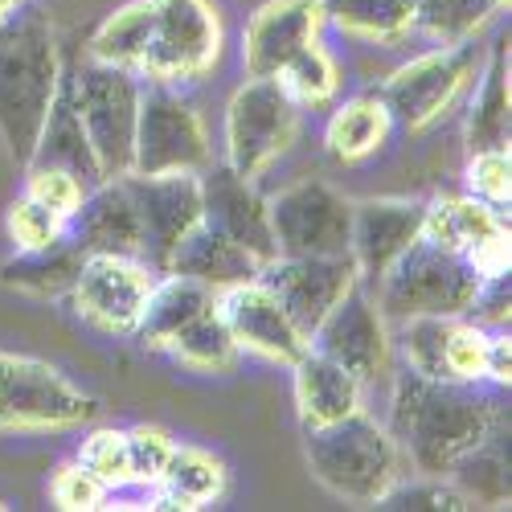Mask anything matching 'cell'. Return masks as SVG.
<instances>
[{
  "label": "cell",
  "instance_id": "6da1fadb",
  "mask_svg": "<svg viewBox=\"0 0 512 512\" xmlns=\"http://www.w3.org/2000/svg\"><path fill=\"white\" fill-rule=\"evenodd\" d=\"M390 394V426L414 476H447L451 467L480 447L492 431L508 426L504 406L484 386L435 381L414 369H398Z\"/></svg>",
  "mask_w": 512,
  "mask_h": 512
},
{
  "label": "cell",
  "instance_id": "7a4b0ae2",
  "mask_svg": "<svg viewBox=\"0 0 512 512\" xmlns=\"http://www.w3.org/2000/svg\"><path fill=\"white\" fill-rule=\"evenodd\" d=\"M62 54L46 17L13 13L0 29V144L25 168L62 87Z\"/></svg>",
  "mask_w": 512,
  "mask_h": 512
},
{
  "label": "cell",
  "instance_id": "3957f363",
  "mask_svg": "<svg viewBox=\"0 0 512 512\" xmlns=\"http://www.w3.org/2000/svg\"><path fill=\"white\" fill-rule=\"evenodd\" d=\"M304 459L312 476L345 504H377L410 472L394 435L365 410L304 431Z\"/></svg>",
  "mask_w": 512,
  "mask_h": 512
},
{
  "label": "cell",
  "instance_id": "277c9868",
  "mask_svg": "<svg viewBox=\"0 0 512 512\" xmlns=\"http://www.w3.org/2000/svg\"><path fill=\"white\" fill-rule=\"evenodd\" d=\"M484 283L488 279H480L463 254L443 250L431 238H418L381 275V283L373 287V300L390 324H402L414 316H467Z\"/></svg>",
  "mask_w": 512,
  "mask_h": 512
},
{
  "label": "cell",
  "instance_id": "5b68a950",
  "mask_svg": "<svg viewBox=\"0 0 512 512\" xmlns=\"http://www.w3.org/2000/svg\"><path fill=\"white\" fill-rule=\"evenodd\" d=\"M99 418V398L82 394L50 361L0 353V435H58Z\"/></svg>",
  "mask_w": 512,
  "mask_h": 512
},
{
  "label": "cell",
  "instance_id": "8992f818",
  "mask_svg": "<svg viewBox=\"0 0 512 512\" xmlns=\"http://www.w3.org/2000/svg\"><path fill=\"white\" fill-rule=\"evenodd\" d=\"M144 78L119 66H103L87 58L70 70V95L82 119V132L95 152L99 177L115 181L132 173V144H136V115H140Z\"/></svg>",
  "mask_w": 512,
  "mask_h": 512
},
{
  "label": "cell",
  "instance_id": "52a82bcc",
  "mask_svg": "<svg viewBox=\"0 0 512 512\" xmlns=\"http://www.w3.org/2000/svg\"><path fill=\"white\" fill-rule=\"evenodd\" d=\"M226 29L213 0H152V37L140 66L144 82L189 87L222 62Z\"/></svg>",
  "mask_w": 512,
  "mask_h": 512
},
{
  "label": "cell",
  "instance_id": "ba28073f",
  "mask_svg": "<svg viewBox=\"0 0 512 512\" xmlns=\"http://www.w3.org/2000/svg\"><path fill=\"white\" fill-rule=\"evenodd\" d=\"M300 111L275 78H246L226 107V164L259 181L300 140Z\"/></svg>",
  "mask_w": 512,
  "mask_h": 512
},
{
  "label": "cell",
  "instance_id": "9c48e42d",
  "mask_svg": "<svg viewBox=\"0 0 512 512\" xmlns=\"http://www.w3.org/2000/svg\"><path fill=\"white\" fill-rule=\"evenodd\" d=\"M484 58L476 50V41H463V46H435L431 54H418L406 66H398L386 82L377 87L381 103H386L394 127L402 132H426L435 127L455 99L467 91V82L480 74Z\"/></svg>",
  "mask_w": 512,
  "mask_h": 512
},
{
  "label": "cell",
  "instance_id": "30bf717a",
  "mask_svg": "<svg viewBox=\"0 0 512 512\" xmlns=\"http://www.w3.org/2000/svg\"><path fill=\"white\" fill-rule=\"evenodd\" d=\"M213 164V148L205 123L193 103L177 87L144 82L140 115H136V144H132V173H205Z\"/></svg>",
  "mask_w": 512,
  "mask_h": 512
},
{
  "label": "cell",
  "instance_id": "8fae6325",
  "mask_svg": "<svg viewBox=\"0 0 512 512\" xmlns=\"http://www.w3.org/2000/svg\"><path fill=\"white\" fill-rule=\"evenodd\" d=\"M271 230L283 259H332L349 254L353 201L328 181H295L279 197H267Z\"/></svg>",
  "mask_w": 512,
  "mask_h": 512
},
{
  "label": "cell",
  "instance_id": "7c38bea8",
  "mask_svg": "<svg viewBox=\"0 0 512 512\" xmlns=\"http://www.w3.org/2000/svg\"><path fill=\"white\" fill-rule=\"evenodd\" d=\"M156 271L144 259H123V254H87L66 304L70 312L107 336H136L148 295L156 287Z\"/></svg>",
  "mask_w": 512,
  "mask_h": 512
},
{
  "label": "cell",
  "instance_id": "4fadbf2b",
  "mask_svg": "<svg viewBox=\"0 0 512 512\" xmlns=\"http://www.w3.org/2000/svg\"><path fill=\"white\" fill-rule=\"evenodd\" d=\"M488 345L492 328L472 316H414L398 324V349L406 369L435 381L488 386Z\"/></svg>",
  "mask_w": 512,
  "mask_h": 512
},
{
  "label": "cell",
  "instance_id": "5bb4252c",
  "mask_svg": "<svg viewBox=\"0 0 512 512\" xmlns=\"http://www.w3.org/2000/svg\"><path fill=\"white\" fill-rule=\"evenodd\" d=\"M308 349L332 357L336 365H345L361 386H377V381H386L394 373L390 320L381 316L373 291L365 283H357L345 300L320 320Z\"/></svg>",
  "mask_w": 512,
  "mask_h": 512
},
{
  "label": "cell",
  "instance_id": "9a60e30c",
  "mask_svg": "<svg viewBox=\"0 0 512 512\" xmlns=\"http://www.w3.org/2000/svg\"><path fill=\"white\" fill-rule=\"evenodd\" d=\"M132 205L140 213V234H144V263L164 275L181 238L201 222V173H127L123 177Z\"/></svg>",
  "mask_w": 512,
  "mask_h": 512
},
{
  "label": "cell",
  "instance_id": "2e32d148",
  "mask_svg": "<svg viewBox=\"0 0 512 512\" xmlns=\"http://www.w3.org/2000/svg\"><path fill=\"white\" fill-rule=\"evenodd\" d=\"M422 238H431L443 250L463 254L476 267L480 279H500L508 275V222L504 209H492L488 201L459 193V197H435L426 201L422 218Z\"/></svg>",
  "mask_w": 512,
  "mask_h": 512
},
{
  "label": "cell",
  "instance_id": "e0dca14e",
  "mask_svg": "<svg viewBox=\"0 0 512 512\" xmlns=\"http://www.w3.org/2000/svg\"><path fill=\"white\" fill-rule=\"evenodd\" d=\"M201 222L238 242L259 267H271L279 259L267 197L254 189V181L238 177L226 160H213L201 173Z\"/></svg>",
  "mask_w": 512,
  "mask_h": 512
},
{
  "label": "cell",
  "instance_id": "ac0fdd59",
  "mask_svg": "<svg viewBox=\"0 0 512 512\" xmlns=\"http://www.w3.org/2000/svg\"><path fill=\"white\" fill-rule=\"evenodd\" d=\"M259 279L271 287V295L283 304L291 324L308 340L320 328V320L345 300V295L361 283L357 263L349 254H332V259H279L259 271Z\"/></svg>",
  "mask_w": 512,
  "mask_h": 512
},
{
  "label": "cell",
  "instance_id": "d6986e66",
  "mask_svg": "<svg viewBox=\"0 0 512 512\" xmlns=\"http://www.w3.org/2000/svg\"><path fill=\"white\" fill-rule=\"evenodd\" d=\"M218 312L234 336V345L250 357H263L271 365L291 369L308 353V336L291 324V316L283 312V304L275 300L263 279L218 291Z\"/></svg>",
  "mask_w": 512,
  "mask_h": 512
},
{
  "label": "cell",
  "instance_id": "ffe728a7",
  "mask_svg": "<svg viewBox=\"0 0 512 512\" xmlns=\"http://www.w3.org/2000/svg\"><path fill=\"white\" fill-rule=\"evenodd\" d=\"M422 218H426V201H406V197H373L353 205L349 259L357 263V275L369 291L422 238Z\"/></svg>",
  "mask_w": 512,
  "mask_h": 512
},
{
  "label": "cell",
  "instance_id": "44dd1931",
  "mask_svg": "<svg viewBox=\"0 0 512 512\" xmlns=\"http://www.w3.org/2000/svg\"><path fill=\"white\" fill-rule=\"evenodd\" d=\"M320 25V0H267L259 5L242 33L246 78H275L295 50L316 41Z\"/></svg>",
  "mask_w": 512,
  "mask_h": 512
},
{
  "label": "cell",
  "instance_id": "7402d4cb",
  "mask_svg": "<svg viewBox=\"0 0 512 512\" xmlns=\"http://www.w3.org/2000/svg\"><path fill=\"white\" fill-rule=\"evenodd\" d=\"M70 238L82 246V254H123V259H144V234L140 213L132 205L123 177L99 181L82 197L78 213L70 218Z\"/></svg>",
  "mask_w": 512,
  "mask_h": 512
},
{
  "label": "cell",
  "instance_id": "603a6c76",
  "mask_svg": "<svg viewBox=\"0 0 512 512\" xmlns=\"http://www.w3.org/2000/svg\"><path fill=\"white\" fill-rule=\"evenodd\" d=\"M295 373V410H300V426L316 431V426H332L365 410V386L332 357L308 349L300 361L291 365Z\"/></svg>",
  "mask_w": 512,
  "mask_h": 512
},
{
  "label": "cell",
  "instance_id": "cb8c5ba5",
  "mask_svg": "<svg viewBox=\"0 0 512 512\" xmlns=\"http://www.w3.org/2000/svg\"><path fill=\"white\" fill-rule=\"evenodd\" d=\"M168 271L185 275V279H197V283H205V287H213V291H226V287H238V283L259 279L263 267L254 263L238 242H230L226 234L213 230L209 222H197V226L181 238V246H177V254H173V263H168Z\"/></svg>",
  "mask_w": 512,
  "mask_h": 512
},
{
  "label": "cell",
  "instance_id": "d4e9b609",
  "mask_svg": "<svg viewBox=\"0 0 512 512\" xmlns=\"http://www.w3.org/2000/svg\"><path fill=\"white\" fill-rule=\"evenodd\" d=\"M213 304H218V291H213V287L164 271L156 279L152 295H148V308H144V320L136 328V340H140L148 353H164L168 340H173L189 320H197L201 312H209Z\"/></svg>",
  "mask_w": 512,
  "mask_h": 512
},
{
  "label": "cell",
  "instance_id": "484cf974",
  "mask_svg": "<svg viewBox=\"0 0 512 512\" xmlns=\"http://www.w3.org/2000/svg\"><path fill=\"white\" fill-rule=\"evenodd\" d=\"M390 132H394V119H390L386 103H381L377 91H369V95L345 99L328 115V123H324V148L340 164H361L373 152L386 148Z\"/></svg>",
  "mask_w": 512,
  "mask_h": 512
},
{
  "label": "cell",
  "instance_id": "4316f807",
  "mask_svg": "<svg viewBox=\"0 0 512 512\" xmlns=\"http://www.w3.org/2000/svg\"><path fill=\"white\" fill-rule=\"evenodd\" d=\"M29 164H58V168H70V173L82 181V185H99V164H95V152L87 144V132H82V119H78V107H74V95H70V70L62 74V87L54 95V107L46 115V127L37 136V148H33V160Z\"/></svg>",
  "mask_w": 512,
  "mask_h": 512
},
{
  "label": "cell",
  "instance_id": "83f0119b",
  "mask_svg": "<svg viewBox=\"0 0 512 512\" xmlns=\"http://www.w3.org/2000/svg\"><path fill=\"white\" fill-rule=\"evenodd\" d=\"M82 263H87L82 246L74 238H62L46 250H17L13 259L0 263V283L21 295H33V300H66Z\"/></svg>",
  "mask_w": 512,
  "mask_h": 512
},
{
  "label": "cell",
  "instance_id": "f1b7e54d",
  "mask_svg": "<svg viewBox=\"0 0 512 512\" xmlns=\"http://www.w3.org/2000/svg\"><path fill=\"white\" fill-rule=\"evenodd\" d=\"M226 480H230L226 463L218 455L177 443V451H173V459H168L160 484L152 488V508H181V512L209 508L213 500H222Z\"/></svg>",
  "mask_w": 512,
  "mask_h": 512
},
{
  "label": "cell",
  "instance_id": "f546056e",
  "mask_svg": "<svg viewBox=\"0 0 512 512\" xmlns=\"http://www.w3.org/2000/svg\"><path fill=\"white\" fill-rule=\"evenodd\" d=\"M480 95L467 111V152H484V148H508L512 132V91H508V37H500L488 62L480 66Z\"/></svg>",
  "mask_w": 512,
  "mask_h": 512
},
{
  "label": "cell",
  "instance_id": "4dcf8cb0",
  "mask_svg": "<svg viewBox=\"0 0 512 512\" xmlns=\"http://www.w3.org/2000/svg\"><path fill=\"white\" fill-rule=\"evenodd\" d=\"M320 17L340 37L398 46L414 33V0H320Z\"/></svg>",
  "mask_w": 512,
  "mask_h": 512
},
{
  "label": "cell",
  "instance_id": "1f68e13d",
  "mask_svg": "<svg viewBox=\"0 0 512 512\" xmlns=\"http://www.w3.org/2000/svg\"><path fill=\"white\" fill-rule=\"evenodd\" d=\"M164 353L177 365L193 369V373H230L242 361V349L234 345V336L213 304L209 312H201L197 320H189L173 340L164 345Z\"/></svg>",
  "mask_w": 512,
  "mask_h": 512
},
{
  "label": "cell",
  "instance_id": "d6a6232c",
  "mask_svg": "<svg viewBox=\"0 0 512 512\" xmlns=\"http://www.w3.org/2000/svg\"><path fill=\"white\" fill-rule=\"evenodd\" d=\"M148 37H152V0H132V5L115 9L91 33V58L103 66L140 74L144 54H148Z\"/></svg>",
  "mask_w": 512,
  "mask_h": 512
},
{
  "label": "cell",
  "instance_id": "836d02e7",
  "mask_svg": "<svg viewBox=\"0 0 512 512\" xmlns=\"http://www.w3.org/2000/svg\"><path fill=\"white\" fill-rule=\"evenodd\" d=\"M504 5L496 0H414V33L431 37L435 46H463L476 41Z\"/></svg>",
  "mask_w": 512,
  "mask_h": 512
},
{
  "label": "cell",
  "instance_id": "e575fe53",
  "mask_svg": "<svg viewBox=\"0 0 512 512\" xmlns=\"http://www.w3.org/2000/svg\"><path fill=\"white\" fill-rule=\"evenodd\" d=\"M504 435L508 426L492 431L480 447L467 451L451 472L447 480L467 496V504H488V508H504L508 504V451H504Z\"/></svg>",
  "mask_w": 512,
  "mask_h": 512
},
{
  "label": "cell",
  "instance_id": "d590c367",
  "mask_svg": "<svg viewBox=\"0 0 512 512\" xmlns=\"http://www.w3.org/2000/svg\"><path fill=\"white\" fill-rule=\"evenodd\" d=\"M275 82L300 107H324L340 91V70H336V58L320 46V41H308L304 50H295L283 62V70L275 74Z\"/></svg>",
  "mask_w": 512,
  "mask_h": 512
},
{
  "label": "cell",
  "instance_id": "8d00e7d4",
  "mask_svg": "<svg viewBox=\"0 0 512 512\" xmlns=\"http://www.w3.org/2000/svg\"><path fill=\"white\" fill-rule=\"evenodd\" d=\"M78 463L107 488V492H123L132 488V455H127V431L115 426H99L82 439L78 447Z\"/></svg>",
  "mask_w": 512,
  "mask_h": 512
},
{
  "label": "cell",
  "instance_id": "74e56055",
  "mask_svg": "<svg viewBox=\"0 0 512 512\" xmlns=\"http://www.w3.org/2000/svg\"><path fill=\"white\" fill-rule=\"evenodd\" d=\"M377 508H390V512H463L472 504H467V496L447 476H414L410 472L377 500Z\"/></svg>",
  "mask_w": 512,
  "mask_h": 512
},
{
  "label": "cell",
  "instance_id": "f35d334b",
  "mask_svg": "<svg viewBox=\"0 0 512 512\" xmlns=\"http://www.w3.org/2000/svg\"><path fill=\"white\" fill-rule=\"evenodd\" d=\"M5 230H9L13 250H46V246H58L62 238H70V222L58 218L54 209L29 201L25 193L5 209Z\"/></svg>",
  "mask_w": 512,
  "mask_h": 512
},
{
  "label": "cell",
  "instance_id": "ab89813d",
  "mask_svg": "<svg viewBox=\"0 0 512 512\" xmlns=\"http://www.w3.org/2000/svg\"><path fill=\"white\" fill-rule=\"evenodd\" d=\"M91 193V185H82L70 168H58V164H25V197L54 209L58 218H74L82 197Z\"/></svg>",
  "mask_w": 512,
  "mask_h": 512
},
{
  "label": "cell",
  "instance_id": "60d3db41",
  "mask_svg": "<svg viewBox=\"0 0 512 512\" xmlns=\"http://www.w3.org/2000/svg\"><path fill=\"white\" fill-rule=\"evenodd\" d=\"M177 451V439L164 431V426H132L127 431V455H132V488L152 492L164 476L168 459Z\"/></svg>",
  "mask_w": 512,
  "mask_h": 512
},
{
  "label": "cell",
  "instance_id": "b9f144b4",
  "mask_svg": "<svg viewBox=\"0 0 512 512\" xmlns=\"http://www.w3.org/2000/svg\"><path fill=\"white\" fill-rule=\"evenodd\" d=\"M463 181H467V193L488 201L492 209H508L512 201V156L508 148H484V152H472L463 168Z\"/></svg>",
  "mask_w": 512,
  "mask_h": 512
},
{
  "label": "cell",
  "instance_id": "7bdbcfd3",
  "mask_svg": "<svg viewBox=\"0 0 512 512\" xmlns=\"http://www.w3.org/2000/svg\"><path fill=\"white\" fill-rule=\"evenodd\" d=\"M50 500H54V508H62V512H95V508H107L111 492L74 459V463H62L58 472H54V480H50Z\"/></svg>",
  "mask_w": 512,
  "mask_h": 512
},
{
  "label": "cell",
  "instance_id": "ee69618b",
  "mask_svg": "<svg viewBox=\"0 0 512 512\" xmlns=\"http://www.w3.org/2000/svg\"><path fill=\"white\" fill-rule=\"evenodd\" d=\"M488 381L492 386H508L512 381V340L504 328H492V345H488Z\"/></svg>",
  "mask_w": 512,
  "mask_h": 512
},
{
  "label": "cell",
  "instance_id": "f6af8a7d",
  "mask_svg": "<svg viewBox=\"0 0 512 512\" xmlns=\"http://www.w3.org/2000/svg\"><path fill=\"white\" fill-rule=\"evenodd\" d=\"M5 508H9V504H5V500H0V512H5Z\"/></svg>",
  "mask_w": 512,
  "mask_h": 512
},
{
  "label": "cell",
  "instance_id": "bcb514c9",
  "mask_svg": "<svg viewBox=\"0 0 512 512\" xmlns=\"http://www.w3.org/2000/svg\"><path fill=\"white\" fill-rule=\"evenodd\" d=\"M496 5H504V9H508V0H496Z\"/></svg>",
  "mask_w": 512,
  "mask_h": 512
},
{
  "label": "cell",
  "instance_id": "7dc6e473",
  "mask_svg": "<svg viewBox=\"0 0 512 512\" xmlns=\"http://www.w3.org/2000/svg\"><path fill=\"white\" fill-rule=\"evenodd\" d=\"M0 29H5V17H0Z\"/></svg>",
  "mask_w": 512,
  "mask_h": 512
}]
</instances>
